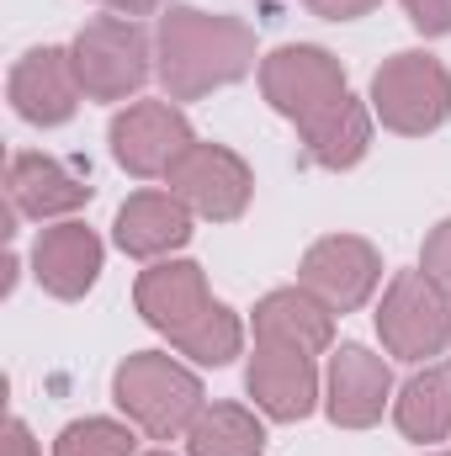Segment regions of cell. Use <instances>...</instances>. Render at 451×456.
I'll return each mask as SVG.
<instances>
[{
	"instance_id": "cell-1",
	"label": "cell",
	"mask_w": 451,
	"mask_h": 456,
	"mask_svg": "<svg viewBox=\"0 0 451 456\" xmlns=\"http://www.w3.org/2000/svg\"><path fill=\"white\" fill-rule=\"evenodd\" d=\"M255 69V32L250 21L202 11V5H170L154 32V75L170 102H197L218 86H234Z\"/></svg>"
},
{
	"instance_id": "cell-2",
	"label": "cell",
	"mask_w": 451,
	"mask_h": 456,
	"mask_svg": "<svg viewBox=\"0 0 451 456\" xmlns=\"http://www.w3.org/2000/svg\"><path fill=\"white\" fill-rule=\"evenodd\" d=\"M112 398L127 414V425H138L149 441H176L197 425L202 403V377L186 371L176 355L165 350H138L117 366L112 377Z\"/></svg>"
},
{
	"instance_id": "cell-3",
	"label": "cell",
	"mask_w": 451,
	"mask_h": 456,
	"mask_svg": "<svg viewBox=\"0 0 451 456\" xmlns=\"http://www.w3.org/2000/svg\"><path fill=\"white\" fill-rule=\"evenodd\" d=\"M70 59H75L80 91L91 102H127L154 75V48H149V32L138 27V16L86 21L80 37L70 43Z\"/></svg>"
},
{
	"instance_id": "cell-4",
	"label": "cell",
	"mask_w": 451,
	"mask_h": 456,
	"mask_svg": "<svg viewBox=\"0 0 451 456\" xmlns=\"http://www.w3.org/2000/svg\"><path fill=\"white\" fill-rule=\"evenodd\" d=\"M372 117L388 133L404 138H425L451 117V75L436 53H393L377 75H372Z\"/></svg>"
},
{
	"instance_id": "cell-5",
	"label": "cell",
	"mask_w": 451,
	"mask_h": 456,
	"mask_svg": "<svg viewBox=\"0 0 451 456\" xmlns=\"http://www.w3.org/2000/svg\"><path fill=\"white\" fill-rule=\"evenodd\" d=\"M382 350L398 361H430L451 340V292L425 271H398L377 303Z\"/></svg>"
},
{
	"instance_id": "cell-6",
	"label": "cell",
	"mask_w": 451,
	"mask_h": 456,
	"mask_svg": "<svg viewBox=\"0 0 451 456\" xmlns=\"http://www.w3.org/2000/svg\"><path fill=\"white\" fill-rule=\"evenodd\" d=\"M260 91L271 102V112H282L287 122L308 127L319 117L340 107L350 91H345V69L330 48H314V43H282L260 59Z\"/></svg>"
},
{
	"instance_id": "cell-7",
	"label": "cell",
	"mask_w": 451,
	"mask_h": 456,
	"mask_svg": "<svg viewBox=\"0 0 451 456\" xmlns=\"http://www.w3.org/2000/svg\"><path fill=\"white\" fill-rule=\"evenodd\" d=\"M107 138H112V159L138 181L170 175L176 159L197 143L192 122H186V112L176 102H133L127 112L112 117Z\"/></svg>"
},
{
	"instance_id": "cell-8",
	"label": "cell",
	"mask_w": 451,
	"mask_h": 456,
	"mask_svg": "<svg viewBox=\"0 0 451 456\" xmlns=\"http://www.w3.org/2000/svg\"><path fill=\"white\" fill-rule=\"evenodd\" d=\"M165 186H170L197 218H208V224H234V218H244V208H250L255 175H250V165H244L228 143H192V149L176 159V170L165 175Z\"/></svg>"
},
{
	"instance_id": "cell-9",
	"label": "cell",
	"mask_w": 451,
	"mask_h": 456,
	"mask_svg": "<svg viewBox=\"0 0 451 456\" xmlns=\"http://www.w3.org/2000/svg\"><path fill=\"white\" fill-rule=\"evenodd\" d=\"M382 281V255L356 233H324L303 249L298 287H308L330 314H356Z\"/></svg>"
},
{
	"instance_id": "cell-10",
	"label": "cell",
	"mask_w": 451,
	"mask_h": 456,
	"mask_svg": "<svg viewBox=\"0 0 451 456\" xmlns=\"http://www.w3.org/2000/svg\"><path fill=\"white\" fill-rule=\"evenodd\" d=\"M91 197H96V186H91V170H86L80 159H59V154H32V149H21V154H11V165H5V202H11L21 218H37V224L70 218V213H80Z\"/></svg>"
},
{
	"instance_id": "cell-11",
	"label": "cell",
	"mask_w": 451,
	"mask_h": 456,
	"mask_svg": "<svg viewBox=\"0 0 451 456\" xmlns=\"http://www.w3.org/2000/svg\"><path fill=\"white\" fill-rule=\"evenodd\" d=\"M393 398V371L382 355H372L366 345H340L330 350V371H324V409L340 430H372L382 419Z\"/></svg>"
},
{
	"instance_id": "cell-12",
	"label": "cell",
	"mask_w": 451,
	"mask_h": 456,
	"mask_svg": "<svg viewBox=\"0 0 451 456\" xmlns=\"http://www.w3.org/2000/svg\"><path fill=\"white\" fill-rule=\"evenodd\" d=\"M244 387L255 398V409L276 425H298L314 414L319 403V366L303 350H282V345H255L250 366H244Z\"/></svg>"
},
{
	"instance_id": "cell-13",
	"label": "cell",
	"mask_w": 451,
	"mask_h": 456,
	"mask_svg": "<svg viewBox=\"0 0 451 456\" xmlns=\"http://www.w3.org/2000/svg\"><path fill=\"white\" fill-rule=\"evenodd\" d=\"M5 91H11L16 117L32 122V127H59V122H70L75 107H80V96H86L70 48H32V53H21Z\"/></svg>"
},
{
	"instance_id": "cell-14",
	"label": "cell",
	"mask_w": 451,
	"mask_h": 456,
	"mask_svg": "<svg viewBox=\"0 0 451 456\" xmlns=\"http://www.w3.org/2000/svg\"><path fill=\"white\" fill-rule=\"evenodd\" d=\"M32 276H37V287L48 297L80 303L96 287V276H102V239H96V228L75 224V218L43 228L37 244H32Z\"/></svg>"
},
{
	"instance_id": "cell-15",
	"label": "cell",
	"mask_w": 451,
	"mask_h": 456,
	"mask_svg": "<svg viewBox=\"0 0 451 456\" xmlns=\"http://www.w3.org/2000/svg\"><path fill=\"white\" fill-rule=\"evenodd\" d=\"M133 303H138L144 324L160 330V335H170V340H176L181 330H192V324L213 308L208 276H202L197 260H154V265L138 276Z\"/></svg>"
},
{
	"instance_id": "cell-16",
	"label": "cell",
	"mask_w": 451,
	"mask_h": 456,
	"mask_svg": "<svg viewBox=\"0 0 451 456\" xmlns=\"http://www.w3.org/2000/svg\"><path fill=\"white\" fill-rule=\"evenodd\" d=\"M192 208L176 197V191H138L117 208L112 239L122 255L133 260H165L170 249H181L192 239Z\"/></svg>"
},
{
	"instance_id": "cell-17",
	"label": "cell",
	"mask_w": 451,
	"mask_h": 456,
	"mask_svg": "<svg viewBox=\"0 0 451 456\" xmlns=\"http://www.w3.org/2000/svg\"><path fill=\"white\" fill-rule=\"evenodd\" d=\"M255 345L324 355L335 345V314L308 287H276V292H266L255 303Z\"/></svg>"
},
{
	"instance_id": "cell-18",
	"label": "cell",
	"mask_w": 451,
	"mask_h": 456,
	"mask_svg": "<svg viewBox=\"0 0 451 456\" xmlns=\"http://www.w3.org/2000/svg\"><path fill=\"white\" fill-rule=\"evenodd\" d=\"M298 133H303V159L308 165H319V170H356L366 159V149H372V112L356 96H345L340 107H330L319 122H308Z\"/></svg>"
},
{
	"instance_id": "cell-19",
	"label": "cell",
	"mask_w": 451,
	"mask_h": 456,
	"mask_svg": "<svg viewBox=\"0 0 451 456\" xmlns=\"http://www.w3.org/2000/svg\"><path fill=\"white\" fill-rule=\"evenodd\" d=\"M393 419L409 441L430 446L451 436V366H425L404 382V393L393 398Z\"/></svg>"
},
{
	"instance_id": "cell-20",
	"label": "cell",
	"mask_w": 451,
	"mask_h": 456,
	"mask_svg": "<svg viewBox=\"0 0 451 456\" xmlns=\"http://www.w3.org/2000/svg\"><path fill=\"white\" fill-rule=\"evenodd\" d=\"M192 456H260L266 452V425L244 403H208L197 425L186 430Z\"/></svg>"
},
{
	"instance_id": "cell-21",
	"label": "cell",
	"mask_w": 451,
	"mask_h": 456,
	"mask_svg": "<svg viewBox=\"0 0 451 456\" xmlns=\"http://www.w3.org/2000/svg\"><path fill=\"white\" fill-rule=\"evenodd\" d=\"M170 345H176L181 355H192L197 366H228V361L244 350V324H239V314H234L228 303H213L192 330H181Z\"/></svg>"
},
{
	"instance_id": "cell-22",
	"label": "cell",
	"mask_w": 451,
	"mask_h": 456,
	"mask_svg": "<svg viewBox=\"0 0 451 456\" xmlns=\"http://www.w3.org/2000/svg\"><path fill=\"white\" fill-rule=\"evenodd\" d=\"M133 430H138V425H122V419H102V414H91V419H75V425L59 430L53 456H133V446H138Z\"/></svg>"
},
{
	"instance_id": "cell-23",
	"label": "cell",
	"mask_w": 451,
	"mask_h": 456,
	"mask_svg": "<svg viewBox=\"0 0 451 456\" xmlns=\"http://www.w3.org/2000/svg\"><path fill=\"white\" fill-rule=\"evenodd\" d=\"M420 271L430 276V281H441L451 292V218H441V224L425 233V249H420Z\"/></svg>"
},
{
	"instance_id": "cell-24",
	"label": "cell",
	"mask_w": 451,
	"mask_h": 456,
	"mask_svg": "<svg viewBox=\"0 0 451 456\" xmlns=\"http://www.w3.org/2000/svg\"><path fill=\"white\" fill-rule=\"evenodd\" d=\"M404 11H409V27L425 32V37L451 32V0H404Z\"/></svg>"
},
{
	"instance_id": "cell-25",
	"label": "cell",
	"mask_w": 451,
	"mask_h": 456,
	"mask_svg": "<svg viewBox=\"0 0 451 456\" xmlns=\"http://www.w3.org/2000/svg\"><path fill=\"white\" fill-rule=\"evenodd\" d=\"M314 16H324V21H356V16H366V11H377L382 0H303Z\"/></svg>"
},
{
	"instance_id": "cell-26",
	"label": "cell",
	"mask_w": 451,
	"mask_h": 456,
	"mask_svg": "<svg viewBox=\"0 0 451 456\" xmlns=\"http://www.w3.org/2000/svg\"><path fill=\"white\" fill-rule=\"evenodd\" d=\"M0 456H37V441H32L27 419H5V441H0Z\"/></svg>"
},
{
	"instance_id": "cell-27",
	"label": "cell",
	"mask_w": 451,
	"mask_h": 456,
	"mask_svg": "<svg viewBox=\"0 0 451 456\" xmlns=\"http://www.w3.org/2000/svg\"><path fill=\"white\" fill-rule=\"evenodd\" d=\"M112 16H149V11H160V0H102Z\"/></svg>"
},
{
	"instance_id": "cell-28",
	"label": "cell",
	"mask_w": 451,
	"mask_h": 456,
	"mask_svg": "<svg viewBox=\"0 0 451 456\" xmlns=\"http://www.w3.org/2000/svg\"><path fill=\"white\" fill-rule=\"evenodd\" d=\"M144 456H176V452H144Z\"/></svg>"
},
{
	"instance_id": "cell-29",
	"label": "cell",
	"mask_w": 451,
	"mask_h": 456,
	"mask_svg": "<svg viewBox=\"0 0 451 456\" xmlns=\"http://www.w3.org/2000/svg\"><path fill=\"white\" fill-rule=\"evenodd\" d=\"M430 456H451V452H430Z\"/></svg>"
}]
</instances>
